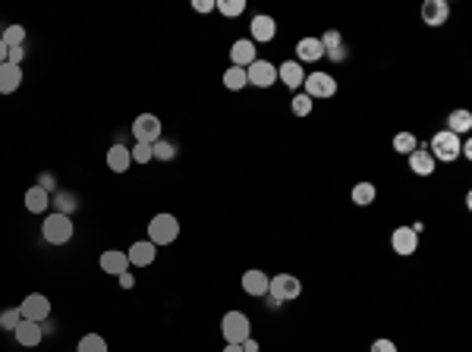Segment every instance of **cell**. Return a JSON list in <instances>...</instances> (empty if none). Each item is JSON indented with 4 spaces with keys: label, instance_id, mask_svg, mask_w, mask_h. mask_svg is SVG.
I'll return each instance as SVG.
<instances>
[{
    "label": "cell",
    "instance_id": "4dcf8cb0",
    "mask_svg": "<svg viewBox=\"0 0 472 352\" xmlns=\"http://www.w3.org/2000/svg\"><path fill=\"white\" fill-rule=\"evenodd\" d=\"M214 10H220L227 19H233V16L246 13V0H218V3H214Z\"/></svg>",
    "mask_w": 472,
    "mask_h": 352
},
{
    "label": "cell",
    "instance_id": "d6a6232c",
    "mask_svg": "<svg viewBox=\"0 0 472 352\" xmlns=\"http://www.w3.org/2000/svg\"><path fill=\"white\" fill-rule=\"evenodd\" d=\"M151 157H157V161H173V157H177V145L157 139V142L151 145Z\"/></svg>",
    "mask_w": 472,
    "mask_h": 352
},
{
    "label": "cell",
    "instance_id": "e0dca14e",
    "mask_svg": "<svg viewBox=\"0 0 472 352\" xmlns=\"http://www.w3.org/2000/svg\"><path fill=\"white\" fill-rule=\"evenodd\" d=\"M19 85H22V67L0 63V95H13Z\"/></svg>",
    "mask_w": 472,
    "mask_h": 352
},
{
    "label": "cell",
    "instance_id": "4316f807",
    "mask_svg": "<svg viewBox=\"0 0 472 352\" xmlns=\"http://www.w3.org/2000/svg\"><path fill=\"white\" fill-rule=\"evenodd\" d=\"M51 204H54V211H57V214H67V217H69L76 208H79V198H76L73 192H57V195H54V202H51Z\"/></svg>",
    "mask_w": 472,
    "mask_h": 352
},
{
    "label": "cell",
    "instance_id": "ee69618b",
    "mask_svg": "<svg viewBox=\"0 0 472 352\" xmlns=\"http://www.w3.org/2000/svg\"><path fill=\"white\" fill-rule=\"evenodd\" d=\"M224 352H243V346H240V343H227Z\"/></svg>",
    "mask_w": 472,
    "mask_h": 352
},
{
    "label": "cell",
    "instance_id": "2e32d148",
    "mask_svg": "<svg viewBox=\"0 0 472 352\" xmlns=\"http://www.w3.org/2000/svg\"><path fill=\"white\" fill-rule=\"evenodd\" d=\"M277 38V22L271 16H252V41L255 44H268V41Z\"/></svg>",
    "mask_w": 472,
    "mask_h": 352
},
{
    "label": "cell",
    "instance_id": "484cf974",
    "mask_svg": "<svg viewBox=\"0 0 472 352\" xmlns=\"http://www.w3.org/2000/svg\"><path fill=\"white\" fill-rule=\"evenodd\" d=\"M224 85L230 88V91H243V88L249 85L246 69H243V67H227V73H224Z\"/></svg>",
    "mask_w": 472,
    "mask_h": 352
},
{
    "label": "cell",
    "instance_id": "30bf717a",
    "mask_svg": "<svg viewBox=\"0 0 472 352\" xmlns=\"http://www.w3.org/2000/svg\"><path fill=\"white\" fill-rule=\"evenodd\" d=\"M246 79L259 88H271L274 82H277V67H274L271 60H255L252 67L246 69Z\"/></svg>",
    "mask_w": 472,
    "mask_h": 352
},
{
    "label": "cell",
    "instance_id": "52a82bcc",
    "mask_svg": "<svg viewBox=\"0 0 472 352\" xmlns=\"http://www.w3.org/2000/svg\"><path fill=\"white\" fill-rule=\"evenodd\" d=\"M19 312L26 321H38V324H44V321L51 318V302L48 296H42V292H28L26 299H22Z\"/></svg>",
    "mask_w": 472,
    "mask_h": 352
},
{
    "label": "cell",
    "instance_id": "6da1fadb",
    "mask_svg": "<svg viewBox=\"0 0 472 352\" xmlns=\"http://www.w3.org/2000/svg\"><path fill=\"white\" fill-rule=\"evenodd\" d=\"M73 233H76V227H73V220H69L67 214H57V211H51V214L44 217V224H42L44 243H51V245H67L69 239H73Z\"/></svg>",
    "mask_w": 472,
    "mask_h": 352
},
{
    "label": "cell",
    "instance_id": "74e56055",
    "mask_svg": "<svg viewBox=\"0 0 472 352\" xmlns=\"http://www.w3.org/2000/svg\"><path fill=\"white\" fill-rule=\"evenodd\" d=\"M192 10L195 13H208V10H214V0H192Z\"/></svg>",
    "mask_w": 472,
    "mask_h": 352
},
{
    "label": "cell",
    "instance_id": "7a4b0ae2",
    "mask_svg": "<svg viewBox=\"0 0 472 352\" xmlns=\"http://www.w3.org/2000/svg\"><path fill=\"white\" fill-rule=\"evenodd\" d=\"M180 236V220L173 214H155L148 224V243L155 245H171Z\"/></svg>",
    "mask_w": 472,
    "mask_h": 352
},
{
    "label": "cell",
    "instance_id": "f35d334b",
    "mask_svg": "<svg viewBox=\"0 0 472 352\" xmlns=\"http://www.w3.org/2000/svg\"><path fill=\"white\" fill-rule=\"evenodd\" d=\"M38 186H42L44 192H51V189H54V176H51V173H42V179H38Z\"/></svg>",
    "mask_w": 472,
    "mask_h": 352
},
{
    "label": "cell",
    "instance_id": "83f0119b",
    "mask_svg": "<svg viewBox=\"0 0 472 352\" xmlns=\"http://www.w3.org/2000/svg\"><path fill=\"white\" fill-rule=\"evenodd\" d=\"M0 38H3L7 48H26V28L22 26H7L0 32Z\"/></svg>",
    "mask_w": 472,
    "mask_h": 352
},
{
    "label": "cell",
    "instance_id": "603a6c76",
    "mask_svg": "<svg viewBox=\"0 0 472 352\" xmlns=\"http://www.w3.org/2000/svg\"><path fill=\"white\" fill-rule=\"evenodd\" d=\"M130 164H132V155H130L126 145H114V148L107 151V167L114 170V173H126Z\"/></svg>",
    "mask_w": 472,
    "mask_h": 352
},
{
    "label": "cell",
    "instance_id": "ba28073f",
    "mask_svg": "<svg viewBox=\"0 0 472 352\" xmlns=\"http://www.w3.org/2000/svg\"><path fill=\"white\" fill-rule=\"evenodd\" d=\"M132 136L136 142H145V145H155L161 139V120L155 114H139L132 120Z\"/></svg>",
    "mask_w": 472,
    "mask_h": 352
},
{
    "label": "cell",
    "instance_id": "e575fe53",
    "mask_svg": "<svg viewBox=\"0 0 472 352\" xmlns=\"http://www.w3.org/2000/svg\"><path fill=\"white\" fill-rule=\"evenodd\" d=\"M130 155H132V164H148V161H151V145L136 142V145L130 148Z\"/></svg>",
    "mask_w": 472,
    "mask_h": 352
},
{
    "label": "cell",
    "instance_id": "ffe728a7",
    "mask_svg": "<svg viewBox=\"0 0 472 352\" xmlns=\"http://www.w3.org/2000/svg\"><path fill=\"white\" fill-rule=\"evenodd\" d=\"M26 211H32V214H44V211L51 208V192H44L42 186H32V189H26Z\"/></svg>",
    "mask_w": 472,
    "mask_h": 352
},
{
    "label": "cell",
    "instance_id": "d4e9b609",
    "mask_svg": "<svg viewBox=\"0 0 472 352\" xmlns=\"http://www.w3.org/2000/svg\"><path fill=\"white\" fill-rule=\"evenodd\" d=\"M447 129H451L453 136H466L472 129V114L469 110H453V114L447 116Z\"/></svg>",
    "mask_w": 472,
    "mask_h": 352
},
{
    "label": "cell",
    "instance_id": "d6986e66",
    "mask_svg": "<svg viewBox=\"0 0 472 352\" xmlns=\"http://www.w3.org/2000/svg\"><path fill=\"white\" fill-rule=\"evenodd\" d=\"M277 76L283 79V85L290 88H302V82H306V69H302L299 60H287L277 67Z\"/></svg>",
    "mask_w": 472,
    "mask_h": 352
},
{
    "label": "cell",
    "instance_id": "60d3db41",
    "mask_svg": "<svg viewBox=\"0 0 472 352\" xmlns=\"http://www.w3.org/2000/svg\"><path fill=\"white\" fill-rule=\"evenodd\" d=\"M240 346H243V352H259V343H255L252 337H249L246 343H240Z\"/></svg>",
    "mask_w": 472,
    "mask_h": 352
},
{
    "label": "cell",
    "instance_id": "836d02e7",
    "mask_svg": "<svg viewBox=\"0 0 472 352\" xmlns=\"http://www.w3.org/2000/svg\"><path fill=\"white\" fill-rule=\"evenodd\" d=\"M19 321H22L19 308H3V312H0V331H16Z\"/></svg>",
    "mask_w": 472,
    "mask_h": 352
},
{
    "label": "cell",
    "instance_id": "8992f818",
    "mask_svg": "<svg viewBox=\"0 0 472 352\" xmlns=\"http://www.w3.org/2000/svg\"><path fill=\"white\" fill-rule=\"evenodd\" d=\"M302 91H306L312 101H324V98L337 95V82H334V76H328V73H306Z\"/></svg>",
    "mask_w": 472,
    "mask_h": 352
},
{
    "label": "cell",
    "instance_id": "277c9868",
    "mask_svg": "<svg viewBox=\"0 0 472 352\" xmlns=\"http://www.w3.org/2000/svg\"><path fill=\"white\" fill-rule=\"evenodd\" d=\"M268 296H271V302H293V299L302 296V283L299 277H293V274H277V277H271V283H268Z\"/></svg>",
    "mask_w": 472,
    "mask_h": 352
},
{
    "label": "cell",
    "instance_id": "b9f144b4",
    "mask_svg": "<svg viewBox=\"0 0 472 352\" xmlns=\"http://www.w3.org/2000/svg\"><path fill=\"white\" fill-rule=\"evenodd\" d=\"M328 57H334V60H343V57H347V48H343V44H340V48H337V51H331Z\"/></svg>",
    "mask_w": 472,
    "mask_h": 352
},
{
    "label": "cell",
    "instance_id": "9c48e42d",
    "mask_svg": "<svg viewBox=\"0 0 472 352\" xmlns=\"http://www.w3.org/2000/svg\"><path fill=\"white\" fill-rule=\"evenodd\" d=\"M451 19V3L447 0H425L422 3V22L428 28H441Z\"/></svg>",
    "mask_w": 472,
    "mask_h": 352
},
{
    "label": "cell",
    "instance_id": "cb8c5ba5",
    "mask_svg": "<svg viewBox=\"0 0 472 352\" xmlns=\"http://www.w3.org/2000/svg\"><path fill=\"white\" fill-rule=\"evenodd\" d=\"M349 198H353V204H359V208H369V204L378 198V189L372 183H356L353 189H349Z\"/></svg>",
    "mask_w": 472,
    "mask_h": 352
},
{
    "label": "cell",
    "instance_id": "ac0fdd59",
    "mask_svg": "<svg viewBox=\"0 0 472 352\" xmlns=\"http://www.w3.org/2000/svg\"><path fill=\"white\" fill-rule=\"evenodd\" d=\"M268 283H271V277H268L265 271H246L243 274V292H249V296H268Z\"/></svg>",
    "mask_w": 472,
    "mask_h": 352
},
{
    "label": "cell",
    "instance_id": "5b68a950",
    "mask_svg": "<svg viewBox=\"0 0 472 352\" xmlns=\"http://www.w3.org/2000/svg\"><path fill=\"white\" fill-rule=\"evenodd\" d=\"M220 333H224L227 343H246L252 337V324H249V318L243 312H227L220 318Z\"/></svg>",
    "mask_w": 472,
    "mask_h": 352
},
{
    "label": "cell",
    "instance_id": "d590c367",
    "mask_svg": "<svg viewBox=\"0 0 472 352\" xmlns=\"http://www.w3.org/2000/svg\"><path fill=\"white\" fill-rule=\"evenodd\" d=\"M22 60H26V48H10L7 63H13V67H22Z\"/></svg>",
    "mask_w": 472,
    "mask_h": 352
},
{
    "label": "cell",
    "instance_id": "7402d4cb",
    "mask_svg": "<svg viewBox=\"0 0 472 352\" xmlns=\"http://www.w3.org/2000/svg\"><path fill=\"white\" fill-rule=\"evenodd\" d=\"M296 57H299V63H315L324 57V48L318 38H302L299 44H296Z\"/></svg>",
    "mask_w": 472,
    "mask_h": 352
},
{
    "label": "cell",
    "instance_id": "3957f363",
    "mask_svg": "<svg viewBox=\"0 0 472 352\" xmlns=\"http://www.w3.org/2000/svg\"><path fill=\"white\" fill-rule=\"evenodd\" d=\"M428 151H431V157H435V164H438V161H444V164L457 161V157H460V136H453L451 129H441V132H435V136H431Z\"/></svg>",
    "mask_w": 472,
    "mask_h": 352
},
{
    "label": "cell",
    "instance_id": "4fadbf2b",
    "mask_svg": "<svg viewBox=\"0 0 472 352\" xmlns=\"http://www.w3.org/2000/svg\"><path fill=\"white\" fill-rule=\"evenodd\" d=\"M98 264H101V271H104V274H114V277H120V274L130 271V258H126V252H120V249L101 252Z\"/></svg>",
    "mask_w": 472,
    "mask_h": 352
},
{
    "label": "cell",
    "instance_id": "f546056e",
    "mask_svg": "<svg viewBox=\"0 0 472 352\" xmlns=\"http://www.w3.org/2000/svg\"><path fill=\"white\" fill-rule=\"evenodd\" d=\"M79 352H107V340L101 333H85L79 340Z\"/></svg>",
    "mask_w": 472,
    "mask_h": 352
},
{
    "label": "cell",
    "instance_id": "9a60e30c",
    "mask_svg": "<svg viewBox=\"0 0 472 352\" xmlns=\"http://www.w3.org/2000/svg\"><path fill=\"white\" fill-rule=\"evenodd\" d=\"M13 337H16V343H19V346H38L44 340V327L38 324V321H26V318H22L19 327L13 331Z\"/></svg>",
    "mask_w": 472,
    "mask_h": 352
},
{
    "label": "cell",
    "instance_id": "7bdbcfd3",
    "mask_svg": "<svg viewBox=\"0 0 472 352\" xmlns=\"http://www.w3.org/2000/svg\"><path fill=\"white\" fill-rule=\"evenodd\" d=\"M7 54H10V48L3 44V38H0V63H7Z\"/></svg>",
    "mask_w": 472,
    "mask_h": 352
},
{
    "label": "cell",
    "instance_id": "8d00e7d4",
    "mask_svg": "<svg viewBox=\"0 0 472 352\" xmlns=\"http://www.w3.org/2000/svg\"><path fill=\"white\" fill-rule=\"evenodd\" d=\"M372 352H397V346L390 343V340H375V343H372Z\"/></svg>",
    "mask_w": 472,
    "mask_h": 352
},
{
    "label": "cell",
    "instance_id": "f1b7e54d",
    "mask_svg": "<svg viewBox=\"0 0 472 352\" xmlns=\"http://www.w3.org/2000/svg\"><path fill=\"white\" fill-rule=\"evenodd\" d=\"M416 148H419V142H416V136H412V132H397V136H394V151H397V155L410 157Z\"/></svg>",
    "mask_w": 472,
    "mask_h": 352
},
{
    "label": "cell",
    "instance_id": "ab89813d",
    "mask_svg": "<svg viewBox=\"0 0 472 352\" xmlns=\"http://www.w3.org/2000/svg\"><path fill=\"white\" fill-rule=\"evenodd\" d=\"M120 286H123V290H132V286H136V277H132L130 271L120 274Z\"/></svg>",
    "mask_w": 472,
    "mask_h": 352
},
{
    "label": "cell",
    "instance_id": "5bb4252c",
    "mask_svg": "<svg viewBox=\"0 0 472 352\" xmlns=\"http://www.w3.org/2000/svg\"><path fill=\"white\" fill-rule=\"evenodd\" d=\"M126 258H130V264H136V267H148V264L157 258V245L148 243V239H139V243L130 245Z\"/></svg>",
    "mask_w": 472,
    "mask_h": 352
},
{
    "label": "cell",
    "instance_id": "44dd1931",
    "mask_svg": "<svg viewBox=\"0 0 472 352\" xmlns=\"http://www.w3.org/2000/svg\"><path fill=\"white\" fill-rule=\"evenodd\" d=\"M410 170L416 176H431L435 173V157H431V151L428 148H416L410 155Z\"/></svg>",
    "mask_w": 472,
    "mask_h": 352
},
{
    "label": "cell",
    "instance_id": "8fae6325",
    "mask_svg": "<svg viewBox=\"0 0 472 352\" xmlns=\"http://www.w3.org/2000/svg\"><path fill=\"white\" fill-rule=\"evenodd\" d=\"M390 245H394V252L403 258H410L412 252L419 249V233L412 230V227H397V230L390 233Z\"/></svg>",
    "mask_w": 472,
    "mask_h": 352
},
{
    "label": "cell",
    "instance_id": "1f68e13d",
    "mask_svg": "<svg viewBox=\"0 0 472 352\" xmlns=\"http://www.w3.org/2000/svg\"><path fill=\"white\" fill-rule=\"evenodd\" d=\"M312 104H315V101L306 95V91H299V95L290 98V110H293L296 116H308V114H312Z\"/></svg>",
    "mask_w": 472,
    "mask_h": 352
},
{
    "label": "cell",
    "instance_id": "7c38bea8",
    "mask_svg": "<svg viewBox=\"0 0 472 352\" xmlns=\"http://www.w3.org/2000/svg\"><path fill=\"white\" fill-rule=\"evenodd\" d=\"M259 48H255V41L252 38H240V41H233V48H230V60H233V67H243V69H249L255 60H259Z\"/></svg>",
    "mask_w": 472,
    "mask_h": 352
}]
</instances>
